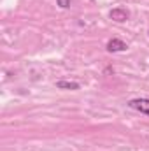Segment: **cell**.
Instances as JSON below:
<instances>
[{
    "mask_svg": "<svg viewBox=\"0 0 149 151\" xmlns=\"http://www.w3.org/2000/svg\"><path fill=\"white\" fill-rule=\"evenodd\" d=\"M128 106H130L132 109L139 111V113L148 114L149 116V99H133V100L128 102Z\"/></svg>",
    "mask_w": 149,
    "mask_h": 151,
    "instance_id": "6da1fadb",
    "label": "cell"
},
{
    "mask_svg": "<svg viewBox=\"0 0 149 151\" xmlns=\"http://www.w3.org/2000/svg\"><path fill=\"white\" fill-rule=\"evenodd\" d=\"M128 11L126 9H123V7H116V9H112L111 12H109V18L114 19V21H117V23H123V21H126L128 19Z\"/></svg>",
    "mask_w": 149,
    "mask_h": 151,
    "instance_id": "7a4b0ae2",
    "label": "cell"
},
{
    "mask_svg": "<svg viewBox=\"0 0 149 151\" xmlns=\"http://www.w3.org/2000/svg\"><path fill=\"white\" fill-rule=\"evenodd\" d=\"M126 44L123 42V40H119V39H111L109 42H107V49L111 51V53H117V51H126Z\"/></svg>",
    "mask_w": 149,
    "mask_h": 151,
    "instance_id": "3957f363",
    "label": "cell"
},
{
    "mask_svg": "<svg viewBox=\"0 0 149 151\" xmlns=\"http://www.w3.org/2000/svg\"><path fill=\"white\" fill-rule=\"evenodd\" d=\"M56 88H60V90H79V83H75V81H58L56 83Z\"/></svg>",
    "mask_w": 149,
    "mask_h": 151,
    "instance_id": "277c9868",
    "label": "cell"
},
{
    "mask_svg": "<svg viewBox=\"0 0 149 151\" xmlns=\"http://www.w3.org/2000/svg\"><path fill=\"white\" fill-rule=\"evenodd\" d=\"M56 4H58L62 9H67V7H70V0H56Z\"/></svg>",
    "mask_w": 149,
    "mask_h": 151,
    "instance_id": "5b68a950",
    "label": "cell"
}]
</instances>
